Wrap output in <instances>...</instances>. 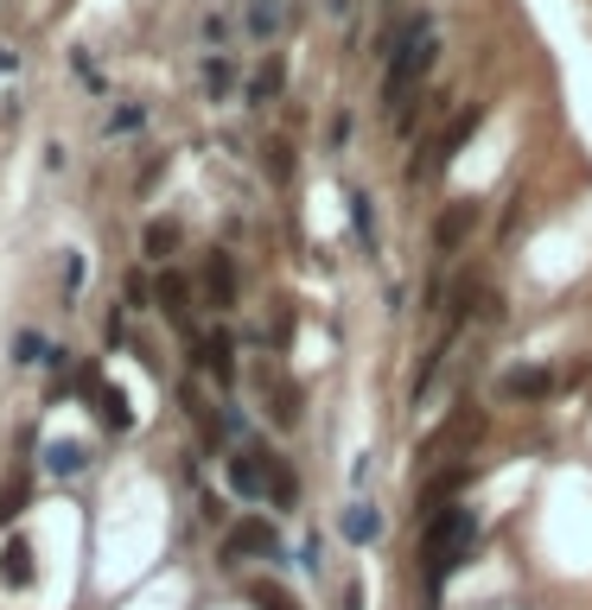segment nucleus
Segmentation results:
<instances>
[{"instance_id": "dca6fc26", "label": "nucleus", "mask_w": 592, "mask_h": 610, "mask_svg": "<svg viewBox=\"0 0 592 610\" xmlns=\"http://www.w3.org/2000/svg\"><path fill=\"white\" fill-rule=\"evenodd\" d=\"M45 471H52V477H83V471H90V452H83L77 439H52V445H45Z\"/></svg>"}, {"instance_id": "f3484780", "label": "nucleus", "mask_w": 592, "mask_h": 610, "mask_svg": "<svg viewBox=\"0 0 592 610\" xmlns=\"http://www.w3.org/2000/svg\"><path fill=\"white\" fill-rule=\"evenodd\" d=\"M198 83H205L210 102H224V96H230V83H236V64L224 57V51H210L205 64H198Z\"/></svg>"}, {"instance_id": "4468645a", "label": "nucleus", "mask_w": 592, "mask_h": 610, "mask_svg": "<svg viewBox=\"0 0 592 610\" xmlns=\"http://www.w3.org/2000/svg\"><path fill=\"white\" fill-rule=\"evenodd\" d=\"M141 254H147V261H159V267H166V261L179 254V223H173V217H154V223L141 229Z\"/></svg>"}, {"instance_id": "39448f33", "label": "nucleus", "mask_w": 592, "mask_h": 610, "mask_svg": "<svg viewBox=\"0 0 592 610\" xmlns=\"http://www.w3.org/2000/svg\"><path fill=\"white\" fill-rule=\"evenodd\" d=\"M268 464H274V458H268V452H256V445L230 452L224 477H230V490L242 496V503H261V496H268Z\"/></svg>"}, {"instance_id": "4be33fe9", "label": "nucleus", "mask_w": 592, "mask_h": 610, "mask_svg": "<svg viewBox=\"0 0 592 610\" xmlns=\"http://www.w3.org/2000/svg\"><path fill=\"white\" fill-rule=\"evenodd\" d=\"M281 32V7L274 0H249V39H274Z\"/></svg>"}, {"instance_id": "bb28decb", "label": "nucleus", "mask_w": 592, "mask_h": 610, "mask_svg": "<svg viewBox=\"0 0 592 610\" xmlns=\"http://www.w3.org/2000/svg\"><path fill=\"white\" fill-rule=\"evenodd\" d=\"M77 286H83V254H71V261H64V293L77 299Z\"/></svg>"}, {"instance_id": "f03ea898", "label": "nucleus", "mask_w": 592, "mask_h": 610, "mask_svg": "<svg viewBox=\"0 0 592 610\" xmlns=\"http://www.w3.org/2000/svg\"><path fill=\"white\" fill-rule=\"evenodd\" d=\"M471 547H478V508H465V503L434 508L427 528H420V585L439 591L471 559Z\"/></svg>"}, {"instance_id": "a211bd4d", "label": "nucleus", "mask_w": 592, "mask_h": 610, "mask_svg": "<svg viewBox=\"0 0 592 610\" xmlns=\"http://www.w3.org/2000/svg\"><path fill=\"white\" fill-rule=\"evenodd\" d=\"M376 534H383V515H376V503H351V508H344V540L370 547Z\"/></svg>"}, {"instance_id": "423d86ee", "label": "nucleus", "mask_w": 592, "mask_h": 610, "mask_svg": "<svg viewBox=\"0 0 592 610\" xmlns=\"http://www.w3.org/2000/svg\"><path fill=\"white\" fill-rule=\"evenodd\" d=\"M198 280H205V305H210V312H230L236 293H242V280H236V261H230L224 249H210V254H205Z\"/></svg>"}, {"instance_id": "9d476101", "label": "nucleus", "mask_w": 592, "mask_h": 610, "mask_svg": "<svg viewBox=\"0 0 592 610\" xmlns=\"http://www.w3.org/2000/svg\"><path fill=\"white\" fill-rule=\"evenodd\" d=\"M154 305L173 318L179 330H191V280L179 274V267H159V280H154Z\"/></svg>"}, {"instance_id": "f257e3e1", "label": "nucleus", "mask_w": 592, "mask_h": 610, "mask_svg": "<svg viewBox=\"0 0 592 610\" xmlns=\"http://www.w3.org/2000/svg\"><path fill=\"white\" fill-rule=\"evenodd\" d=\"M434 57L439 51H434V20H427V13L383 39V108L395 115V122L408 115V102H414V90L427 83Z\"/></svg>"}, {"instance_id": "20e7f679", "label": "nucleus", "mask_w": 592, "mask_h": 610, "mask_svg": "<svg viewBox=\"0 0 592 610\" xmlns=\"http://www.w3.org/2000/svg\"><path fill=\"white\" fill-rule=\"evenodd\" d=\"M274 554H281V534H274V522H261V515L236 522V528L224 534V547H217V559H224V566H242V559H274Z\"/></svg>"}, {"instance_id": "aec40b11", "label": "nucleus", "mask_w": 592, "mask_h": 610, "mask_svg": "<svg viewBox=\"0 0 592 610\" xmlns=\"http://www.w3.org/2000/svg\"><path fill=\"white\" fill-rule=\"evenodd\" d=\"M268 496H274V508H293V503H300V477L287 471L281 458L268 464Z\"/></svg>"}, {"instance_id": "0eeeda50", "label": "nucleus", "mask_w": 592, "mask_h": 610, "mask_svg": "<svg viewBox=\"0 0 592 610\" xmlns=\"http://www.w3.org/2000/svg\"><path fill=\"white\" fill-rule=\"evenodd\" d=\"M83 395L96 401V413H103V427H108V432H128V427H134L128 395H122L115 381H103V369H83Z\"/></svg>"}, {"instance_id": "2eb2a0df", "label": "nucleus", "mask_w": 592, "mask_h": 610, "mask_svg": "<svg viewBox=\"0 0 592 610\" xmlns=\"http://www.w3.org/2000/svg\"><path fill=\"white\" fill-rule=\"evenodd\" d=\"M465 483H471V464H453V471H439L427 490H420V508L434 515V508H453V496H459Z\"/></svg>"}, {"instance_id": "393cba45", "label": "nucleus", "mask_w": 592, "mask_h": 610, "mask_svg": "<svg viewBox=\"0 0 592 610\" xmlns=\"http://www.w3.org/2000/svg\"><path fill=\"white\" fill-rule=\"evenodd\" d=\"M351 229H357V242H370V235H376V210H370V198H363V191H351Z\"/></svg>"}, {"instance_id": "c85d7f7f", "label": "nucleus", "mask_w": 592, "mask_h": 610, "mask_svg": "<svg viewBox=\"0 0 592 610\" xmlns=\"http://www.w3.org/2000/svg\"><path fill=\"white\" fill-rule=\"evenodd\" d=\"M7 71H13V51L0 45V76H7Z\"/></svg>"}, {"instance_id": "a878e982", "label": "nucleus", "mask_w": 592, "mask_h": 610, "mask_svg": "<svg viewBox=\"0 0 592 610\" xmlns=\"http://www.w3.org/2000/svg\"><path fill=\"white\" fill-rule=\"evenodd\" d=\"M71 71H77V83L103 90V64H96V51H71Z\"/></svg>"}, {"instance_id": "7ed1b4c3", "label": "nucleus", "mask_w": 592, "mask_h": 610, "mask_svg": "<svg viewBox=\"0 0 592 610\" xmlns=\"http://www.w3.org/2000/svg\"><path fill=\"white\" fill-rule=\"evenodd\" d=\"M478 127H485V102L459 108V115L446 122V134L434 140V152H427V159H414V172H408V178H439V172H446V166H453V159H459L465 147H471V134H478Z\"/></svg>"}, {"instance_id": "412c9836", "label": "nucleus", "mask_w": 592, "mask_h": 610, "mask_svg": "<svg viewBox=\"0 0 592 610\" xmlns=\"http://www.w3.org/2000/svg\"><path fill=\"white\" fill-rule=\"evenodd\" d=\"M249 604L256 610H300L293 604V591H281L274 579H249Z\"/></svg>"}, {"instance_id": "f8f14e48", "label": "nucleus", "mask_w": 592, "mask_h": 610, "mask_svg": "<svg viewBox=\"0 0 592 610\" xmlns=\"http://www.w3.org/2000/svg\"><path fill=\"white\" fill-rule=\"evenodd\" d=\"M0 585L7 591H27L32 585V540L27 534H7L0 540Z\"/></svg>"}, {"instance_id": "6ab92c4d", "label": "nucleus", "mask_w": 592, "mask_h": 610, "mask_svg": "<svg viewBox=\"0 0 592 610\" xmlns=\"http://www.w3.org/2000/svg\"><path fill=\"white\" fill-rule=\"evenodd\" d=\"M141 127H147V108H141V102H122V108H108L103 134L108 140H122V134H141Z\"/></svg>"}, {"instance_id": "cd10ccee", "label": "nucleus", "mask_w": 592, "mask_h": 610, "mask_svg": "<svg viewBox=\"0 0 592 610\" xmlns=\"http://www.w3.org/2000/svg\"><path fill=\"white\" fill-rule=\"evenodd\" d=\"M20 503H27V490H20V483H13V490H7V496H0V522H13V515H20Z\"/></svg>"}, {"instance_id": "ddd939ff", "label": "nucleus", "mask_w": 592, "mask_h": 610, "mask_svg": "<svg viewBox=\"0 0 592 610\" xmlns=\"http://www.w3.org/2000/svg\"><path fill=\"white\" fill-rule=\"evenodd\" d=\"M281 90H287V57H281V51H268V57H261V71L249 76V108H268Z\"/></svg>"}, {"instance_id": "b1692460", "label": "nucleus", "mask_w": 592, "mask_h": 610, "mask_svg": "<svg viewBox=\"0 0 592 610\" xmlns=\"http://www.w3.org/2000/svg\"><path fill=\"white\" fill-rule=\"evenodd\" d=\"M122 299H128V312H141V305H154V280L134 267L128 280H122Z\"/></svg>"}, {"instance_id": "5701e85b", "label": "nucleus", "mask_w": 592, "mask_h": 610, "mask_svg": "<svg viewBox=\"0 0 592 610\" xmlns=\"http://www.w3.org/2000/svg\"><path fill=\"white\" fill-rule=\"evenodd\" d=\"M261 166H268L274 185H287V178H293V147H287V140H268V147H261Z\"/></svg>"}, {"instance_id": "c756f323", "label": "nucleus", "mask_w": 592, "mask_h": 610, "mask_svg": "<svg viewBox=\"0 0 592 610\" xmlns=\"http://www.w3.org/2000/svg\"><path fill=\"white\" fill-rule=\"evenodd\" d=\"M325 7H332V13H351V7H357V0H325Z\"/></svg>"}, {"instance_id": "6e6552de", "label": "nucleus", "mask_w": 592, "mask_h": 610, "mask_svg": "<svg viewBox=\"0 0 592 610\" xmlns=\"http://www.w3.org/2000/svg\"><path fill=\"white\" fill-rule=\"evenodd\" d=\"M191 362L205 369V376H217L224 388L236 381V337L230 330H210V337H191Z\"/></svg>"}, {"instance_id": "1a4fd4ad", "label": "nucleus", "mask_w": 592, "mask_h": 610, "mask_svg": "<svg viewBox=\"0 0 592 610\" xmlns=\"http://www.w3.org/2000/svg\"><path fill=\"white\" fill-rule=\"evenodd\" d=\"M561 381L548 376V369H536V362H516V369H503V381H497V395L503 401H548Z\"/></svg>"}, {"instance_id": "9b49d317", "label": "nucleus", "mask_w": 592, "mask_h": 610, "mask_svg": "<svg viewBox=\"0 0 592 610\" xmlns=\"http://www.w3.org/2000/svg\"><path fill=\"white\" fill-rule=\"evenodd\" d=\"M478 217H485L478 203H446V210H439V223H434V249H439V254H453L465 235L478 229Z\"/></svg>"}]
</instances>
